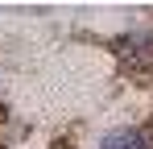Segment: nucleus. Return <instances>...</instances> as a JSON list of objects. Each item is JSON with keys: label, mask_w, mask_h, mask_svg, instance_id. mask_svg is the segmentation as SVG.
I'll return each instance as SVG.
<instances>
[{"label": "nucleus", "mask_w": 153, "mask_h": 149, "mask_svg": "<svg viewBox=\"0 0 153 149\" xmlns=\"http://www.w3.org/2000/svg\"><path fill=\"white\" fill-rule=\"evenodd\" d=\"M120 54H124L132 66H153V29H141L120 42Z\"/></svg>", "instance_id": "f257e3e1"}, {"label": "nucleus", "mask_w": 153, "mask_h": 149, "mask_svg": "<svg viewBox=\"0 0 153 149\" xmlns=\"http://www.w3.org/2000/svg\"><path fill=\"white\" fill-rule=\"evenodd\" d=\"M100 149H153V137L145 128H116L100 141Z\"/></svg>", "instance_id": "f03ea898"}]
</instances>
